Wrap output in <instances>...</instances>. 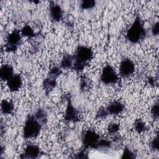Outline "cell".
<instances>
[{
  "label": "cell",
  "mask_w": 159,
  "mask_h": 159,
  "mask_svg": "<svg viewBox=\"0 0 159 159\" xmlns=\"http://www.w3.org/2000/svg\"><path fill=\"white\" fill-rule=\"evenodd\" d=\"M158 29H159V26H158V23L156 22L152 29V32L154 35H158Z\"/></svg>",
  "instance_id": "cell-26"
},
{
  "label": "cell",
  "mask_w": 159,
  "mask_h": 159,
  "mask_svg": "<svg viewBox=\"0 0 159 159\" xmlns=\"http://www.w3.org/2000/svg\"><path fill=\"white\" fill-rule=\"evenodd\" d=\"M109 114L117 116L121 114L124 110V105L119 101L111 102L106 107Z\"/></svg>",
  "instance_id": "cell-10"
},
{
  "label": "cell",
  "mask_w": 159,
  "mask_h": 159,
  "mask_svg": "<svg viewBox=\"0 0 159 159\" xmlns=\"http://www.w3.org/2000/svg\"><path fill=\"white\" fill-rule=\"evenodd\" d=\"M14 104L9 101L4 99L1 101V111L4 114H11L14 111Z\"/></svg>",
  "instance_id": "cell-14"
},
{
  "label": "cell",
  "mask_w": 159,
  "mask_h": 159,
  "mask_svg": "<svg viewBox=\"0 0 159 159\" xmlns=\"http://www.w3.org/2000/svg\"><path fill=\"white\" fill-rule=\"evenodd\" d=\"M95 6V1L91 0L83 1L81 4V7L83 9H89L93 8Z\"/></svg>",
  "instance_id": "cell-20"
},
{
  "label": "cell",
  "mask_w": 159,
  "mask_h": 159,
  "mask_svg": "<svg viewBox=\"0 0 159 159\" xmlns=\"http://www.w3.org/2000/svg\"><path fill=\"white\" fill-rule=\"evenodd\" d=\"M61 73V68L60 66H53L50 70V74L52 77L56 78Z\"/></svg>",
  "instance_id": "cell-21"
},
{
  "label": "cell",
  "mask_w": 159,
  "mask_h": 159,
  "mask_svg": "<svg viewBox=\"0 0 159 159\" xmlns=\"http://www.w3.org/2000/svg\"><path fill=\"white\" fill-rule=\"evenodd\" d=\"M63 10L61 7L58 4H52L50 6L49 15L50 18L55 21H60L63 17Z\"/></svg>",
  "instance_id": "cell-12"
},
{
  "label": "cell",
  "mask_w": 159,
  "mask_h": 159,
  "mask_svg": "<svg viewBox=\"0 0 159 159\" xmlns=\"http://www.w3.org/2000/svg\"><path fill=\"white\" fill-rule=\"evenodd\" d=\"M100 140L99 135L91 129L86 131L83 136V143L86 148H96Z\"/></svg>",
  "instance_id": "cell-5"
},
{
  "label": "cell",
  "mask_w": 159,
  "mask_h": 159,
  "mask_svg": "<svg viewBox=\"0 0 159 159\" xmlns=\"http://www.w3.org/2000/svg\"><path fill=\"white\" fill-rule=\"evenodd\" d=\"M108 114H109L106 109V108L102 107L98 110L97 112V117L99 119H104V118H106Z\"/></svg>",
  "instance_id": "cell-22"
},
{
  "label": "cell",
  "mask_w": 159,
  "mask_h": 159,
  "mask_svg": "<svg viewBox=\"0 0 159 159\" xmlns=\"http://www.w3.org/2000/svg\"><path fill=\"white\" fill-rule=\"evenodd\" d=\"M21 40V33L18 30H14L11 32L6 38V49L7 51L14 52Z\"/></svg>",
  "instance_id": "cell-6"
},
{
  "label": "cell",
  "mask_w": 159,
  "mask_h": 159,
  "mask_svg": "<svg viewBox=\"0 0 159 159\" xmlns=\"http://www.w3.org/2000/svg\"><path fill=\"white\" fill-rule=\"evenodd\" d=\"M121 157L123 158H133L134 157V155L131 150L128 148H125L124 149Z\"/></svg>",
  "instance_id": "cell-24"
},
{
  "label": "cell",
  "mask_w": 159,
  "mask_h": 159,
  "mask_svg": "<svg viewBox=\"0 0 159 159\" xmlns=\"http://www.w3.org/2000/svg\"><path fill=\"white\" fill-rule=\"evenodd\" d=\"M7 82L9 89L12 92L19 91L22 86V79L20 75L14 74Z\"/></svg>",
  "instance_id": "cell-8"
},
{
  "label": "cell",
  "mask_w": 159,
  "mask_h": 159,
  "mask_svg": "<svg viewBox=\"0 0 159 159\" xmlns=\"http://www.w3.org/2000/svg\"><path fill=\"white\" fill-rule=\"evenodd\" d=\"M73 57L70 55H65L61 59L60 67L61 68H72L73 65Z\"/></svg>",
  "instance_id": "cell-15"
},
{
  "label": "cell",
  "mask_w": 159,
  "mask_h": 159,
  "mask_svg": "<svg viewBox=\"0 0 159 159\" xmlns=\"http://www.w3.org/2000/svg\"><path fill=\"white\" fill-rule=\"evenodd\" d=\"M134 129L139 133H141V132H143L147 129V127L145 124L143 122L139 120L135 122Z\"/></svg>",
  "instance_id": "cell-18"
},
{
  "label": "cell",
  "mask_w": 159,
  "mask_h": 159,
  "mask_svg": "<svg viewBox=\"0 0 159 159\" xmlns=\"http://www.w3.org/2000/svg\"><path fill=\"white\" fill-rule=\"evenodd\" d=\"M119 79L118 74L111 65H107L104 67L101 74V80L106 84H114Z\"/></svg>",
  "instance_id": "cell-4"
},
{
  "label": "cell",
  "mask_w": 159,
  "mask_h": 159,
  "mask_svg": "<svg viewBox=\"0 0 159 159\" xmlns=\"http://www.w3.org/2000/svg\"><path fill=\"white\" fill-rule=\"evenodd\" d=\"M65 120L70 122H74L78 120L79 119V114L76 109L71 104H69L65 112L64 116Z\"/></svg>",
  "instance_id": "cell-11"
},
{
  "label": "cell",
  "mask_w": 159,
  "mask_h": 159,
  "mask_svg": "<svg viewBox=\"0 0 159 159\" xmlns=\"http://www.w3.org/2000/svg\"><path fill=\"white\" fill-rule=\"evenodd\" d=\"M14 69L9 64H5L0 68V78L2 81H7L14 75Z\"/></svg>",
  "instance_id": "cell-13"
},
{
  "label": "cell",
  "mask_w": 159,
  "mask_h": 159,
  "mask_svg": "<svg viewBox=\"0 0 159 159\" xmlns=\"http://www.w3.org/2000/svg\"><path fill=\"white\" fill-rule=\"evenodd\" d=\"M145 35V32L143 25L139 17H137L128 29L126 33V38L130 42L136 43L140 42Z\"/></svg>",
  "instance_id": "cell-2"
},
{
  "label": "cell",
  "mask_w": 159,
  "mask_h": 159,
  "mask_svg": "<svg viewBox=\"0 0 159 159\" xmlns=\"http://www.w3.org/2000/svg\"><path fill=\"white\" fill-rule=\"evenodd\" d=\"M119 130V125L116 122H112L109 124L107 130L110 134H116Z\"/></svg>",
  "instance_id": "cell-19"
},
{
  "label": "cell",
  "mask_w": 159,
  "mask_h": 159,
  "mask_svg": "<svg viewBox=\"0 0 159 159\" xmlns=\"http://www.w3.org/2000/svg\"><path fill=\"white\" fill-rule=\"evenodd\" d=\"M56 85V80L55 78L53 77H49L46 78L43 81V86L45 90L50 91L52 90Z\"/></svg>",
  "instance_id": "cell-16"
},
{
  "label": "cell",
  "mask_w": 159,
  "mask_h": 159,
  "mask_svg": "<svg viewBox=\"0 0 159 159\" xmlns=\"http://www.w3.org/2000/svg\"><path fill=\"white\" fill-rule=\"evenodd\" d=\"M151 147L152 149L155 150H158V139L157 137L155 138L151 142Z\"/></svg>",
  "instance_id": "cell-25"
},
{
  "label": "cell",
  "mask_w": 159,
  "mask_h": 159,
  "mask_svg": "<svg viewBox=\"0 0 159 159\" xmlns=\"http://www.w3.org/2000/svg\"><path fill=\"white\" fill-rule=\"evenodd\" d=\"M151 114H152V116L154 117V118H156L157 119L158 117V114H159V109H158V103H156L151 108Z\"/></svg>",
  "instance_id": "cell-23"
},
{
  "label": "cell",
  "mask_w": 159,
  "mask_h": 159,
  "mask_svg": "<svg viewBox=\"0 0 159 159\" xmlns=\"http://www.w3.org/2000/svg\"><path fill=\"white\" fill-rule=\"evenodd\" d=\"M40 153V148L35 144H29L25 148L24 152L21 157L24 158H35Z\"/></svg>",
  "instance_id": "cell-9"
},
{
  "label": "cell",
  "mask_w": 159,
  "mask_h": 159,
  "mask_svg": "<svg viewBox=\"0 0 159 159\" xmlns=\"http://www.w3.org/2000/svg\"><path fill=\"white\" fill-rule=\"evenodd\" d=\"M135 70L134 62L129 59H124L119 65V75L123 78H127L131 76Z\"/></svg>",
  "instance_id": "cell-7"
},
{
  "label": "cell",
  "mask_w": 159,
  "mask_h": 159,
  "mask_svg": "<svg viewBox=\"0 0 159 159\" xmlns=\"http://www.w3.org/2000/svg\"><path fill=\"white\" fill-rule=\"evenodd\" d=\"M20 33H21V35H22L25 37H32L34 36V30L32 29V27L29 25H25L22 29Z\"/></svg>",
  "instance_id": "cell-17"
},
{
  "label": "cell",
  "mask_w": 159,
  "mask_h": 159,
  "mask_svg": "<svg viewBox=\"0 0 159 159\" xmlns=\"http://www.w3.org/2000/svg\"><path fill=\"white\" fill-rule=\"evenodd\" d=\"M42 129L41 122L35 116L27 119L23 128V135L25 139H33L39 135Z\"/></svg>",
  "instance_id": "cell-3"
},
{
  "label": "cell",
  "mask_w": 159,
  "mask_h": 159,
  "mask_svg": "<svg viewBox=\"0 0 159 159\" xmlns=\"http://www.w3.org/2000/svg\"><path fill=\"white\" fill-rule=\"evenodd\" d=\"M93 57V53L91 48L85 46L78 48L73 57V69L76 71L83 70Z\"/></svg>",
  "instance_id": "cell-1"
}]
</instances>
